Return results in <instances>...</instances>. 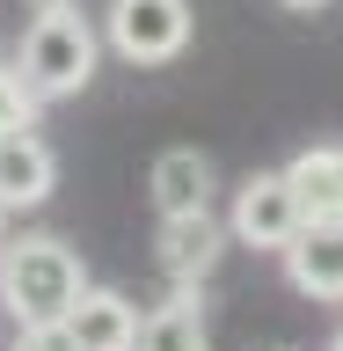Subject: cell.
<instances>
[{
  "label": "cell",
  "instance_id": "obj_12",
  "mask_svg": "<svg viewBox=\"0 0 343 351\" xmlns=\"http://www.w3.org/2000/svg\"><path fill=\"white\" fill-rule=\"evenodd\" d=\"M37 88L22 81V73H8V66H0V139H8V132H29V117H37Z\"/></svg>",
  "mask_w": 343,
  "mask_h": 351
},
{
  "label": "cell",
  "instance_id": "obj_7",
  "mask_svg": "<svg viewBox=\"0 0 343 351\" xmlns=\"http://www.w3.org/2000/svg\"><path fill=\"white\" fill-rule=\"evenodd\" d=\"M147 197H153V213H161V219L212 213V161H205L197 147H168V154H153Z\"/></svg>",
  "mask_w": 343,
  "mask_h": 351
},
{
  "label": "cell",
  "instance_id": "obj_9",
  "mask_svg": "<svg viewBox=\"0 0 343 351\" xmlns=\"http://www.w3.org/2000/svg\"><path fill=\"white\" fill-rule=\"evenodd\" d=\"M66 329H73V351H139V315H131V300L125 293H103V285H88L81 300H73Z\"/></svg>",
  "mask_w": 343,
  "mask_h": 351
},
{
  "label": "cell",
  "instance_id": "obj_10",
  "mask_svg": "<svg viewBox=\"0 0 343 351\" xmlns=\"http://www.w3.org/2000/svg\"><path fill=\"white\" fill-rule=\"evenodd\" d=\"M139 351H212V337H205V293L175 285L153 315H139Z\"/></svg>",
  "mask_w": 343,
  "mask_h": 351
},
{
  "label": "cell",
  "instance_id": "obj_11",
  "mask_svg": "<svg viewBox=\"0 0 343 351\" xmlns=\"http://www.w3.org/2000/svg\"><path fill=\"white\" fill-rule=\"evenodd\" d=\"M292 176V191H300L307 219H343V139H322V147H307L285 161Z\"/></svg>",
  "mask_w": 343,
  "mask_h": 351
},
{
  "label": "cell",
  "instance_id": "obj_6",
  "mask_svg": "<svg viewBox=\"0 0 343 351\" xmlns=\"http://www.w3.org/2000/svg\"><path fill=\"white\" fill-rule=\"evenodd\" d=\"M285 278L307 300H343V219H307L285 249Z\"/></svg>",
  "mask_w": 343,
  "mask_h": 351
},
{
  "label": "cell",
  "instance_id": "obj_1",
  "mask_svg": "<svg viewBox=\"0 0 343 351\" xmlns=\"http://www.w3.org/2000/svg\"><path fill=\"white\" fill-rule=\"evenodd\" d=\"M81 293H88V271H81V256H73L59 234H22V241L0 249V300H8L15 329L66 322Z\"/></svg>",
  "mask_w": 343,
  "mask_h": 351
},
{
  "label": "cell",
  "instance_id": "obj_14",
  "mask_svg": "<svg viewBox=\"0 0 343 351\" xmlns=\"http://www.w3.org/2000/svg\"><path fill=\"white\" fill-rule=\"evenodd\" d=\"M59 8H81V0H29V15H59Z\"/></svg>",
  "mask_w": 343,
  "mask_h": 351
},
{
  "label": "cell",
  "instance_id": "obj_15",
  "mask_svg": "<svg viewBox=\"0 0 343 351\" xmlns=\"http://www.w3.org/2000/svg\"><path fill=\"white\" fill-rule=\"evenodd\" d=\"M285 8H300V15H314V8H329V0H285Z\"/></svg>",
  "mask_w": 343,
  "mask_h": 351
},
{
  "label": "cell",
  "instance_id": "obj_5",
  "mask_svg": "<svg viewBox=\"0 0 343 351\" xmlns=\"http://www.w3.org/2000/svg\"><path fill=\"white\" fill-rule=\"evenodd\" d=\"M227 241L234 227H219L212 213H190V219H161V234H153V256H161V278L168 285H205L227 256Z\"/></svg>",
  "mask_w": 343,
  "mask_h": 351
},
{
  "label": "cell",
  "instance_id": "obj_3",
  "mask_svg": "<svg viewBox=\"0 0 343 351\" xmlns=\"http://www.w3.org/2000/svg\"><path fill=\"white\" fill-rule=\"evenodd\" d=\"M103 37L131 66H168L190 44V0H110Z\"/></svg>",
  "mask_w": 343,
  "mask_h": 351
},
{
  "label": "cell",
  "instance_id": "obj_13",
  "mask_svg": "<svg viewBox=\"0 0 343 351\" xmlns=\"http://www.w3.org/2000/svg\"><path fill=\"white\" fill-rule=\"evenodd\" d=\"M15 351H73V329L66 322H29L15 337Z\"/></svg>",
  "mask_w": 343,
  "mask_h": 351
},
{
  "label": "cell",
  "instance_id": "obj_18",
  "mask_svg": "<svg viewBox=\"0 0 343 351\" xmlns=\"http://www.w3.org/2000/svg\"><path fill=\"white\" fill-rule=\"evenodd\" d=\"M0 234H8V205H0Z\"/></svg>",
  "mask_w": 343,
  "mask_h": 351
},
{
  "label": "cell",
  "instance_id": "obj_17",
  "mask_svg": "<svg viewBox=\"0 0 343 351\" xmlns=\"http://www.w3.org/2000/svg\"><path fill=\"white\" fill-rule=\"evenodd\" d=\"M263 351H300V344H263Z\"/></svg>",
  "mask_w": 343,
  "mask_h": 351
},
{
  "label": "cell",
  "instance_id": "obj_8",
  "mask_svg": "<svg viewBox=\"0 0 343 351\" xmlns=\"http://www.w3.org/2000/svg\"><path fill=\"white\" fill-rule=\"evenodd\" d=\"M59 191V154L44 147L37 132H8L0 139V205L8 213H29Z\"/></svg>",
  "mask_w": 343,
  "mask_h": 351
},
{
  "label": "cell",
  "instance_id": "obj_2",
  "mask_svg": "<svg viewBox=\"0 0 343 351\" xmlns=\"http://www.w3.org/2000/svg\"><path fill=\"white\" fill-rule=\"evenodd\" d=\"M22 81L37 88L44 103H59V95H81V88L95 81V29H88L81 8L29 15V29H22Z\"/></svg>",
  "mask_w": 343,
  "mask_h": 351
},
{
  "label": "cell",
  "instance_id": "obj_4",
  "mask_svg": "<svg viewBox=\"0 0 343 351\" xmlns=\"http://www.w3.org/2000/svg\"><path fill=\"white\" fill-rule=\"evenodd\" d=\"M227 227H234V241H249V249H292V234L307 227V205L300 191H292V176L270 169V176H249L234 191V213H227Z\"/></svg>",
  "mask_w": 343,
  "mask_h": 351
},
{
  "label": "cell",
  "instance_id": "obj_16",
  "mask_svg": "<svg viewBox=\"0 0 343 351\" xmlns=\"http://www.w3.org/2000/svg\"><path fill=\"white\" fill-rule=\"evenodd\" d=\"M329 351H343V329H336V337H329Z\"/></svg>",
  "mask_w": 343,
  "mask_h": 351
}]
</instances>
